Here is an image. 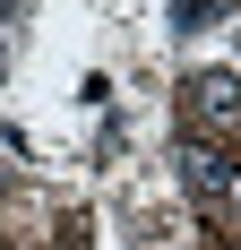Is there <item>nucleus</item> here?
Returning <instances> with one entry per match:
<instances>
[{
	"label": "nucleus",
	"mask_w": 241,
	"mask_h": 250,
	"mask_svg": "<svg viewBox=\"0 0 241 250\" xmlns=\"http://www.w3.org/2000/svg\"><path fill=\"white\" fill-rule=\"evenodd\" d=\"M181 121H190L198 147H233L241 138V78L233 69H198L181 86Z\"/></svg>",
	"instance_id": "1"
},
{
	"label": "nucleus",
	"mask_w": 241,
	"mask_h": 250,
	"mask_svg": "<svg viewBox=\"0 0 241 250\" xmlns=\"http://www.w3.org/2000/svg\"><path fill=\"white\" fill-rule=\"evenodd\" d=\"M60 250H95V242H86V216H69V225H60Z\"/></svg>",
	"instance_id": "3"
},
{
	"label": "nucleus",
	"mask_w": 241,
	"mask_h": 250,
	"mask_svg": "<svg viewBox=\"0 0 241 250\" xmlns=\"http://www.w3.org/2000/svg\"><path fill=\"white\" fill-rule=\"evenodd\" d=\"M181 181H190V199L207 207V216H216V225H241V164L224 147H181Z\"/></svg>",
	"instance_id": "2"
}]
</instances>
